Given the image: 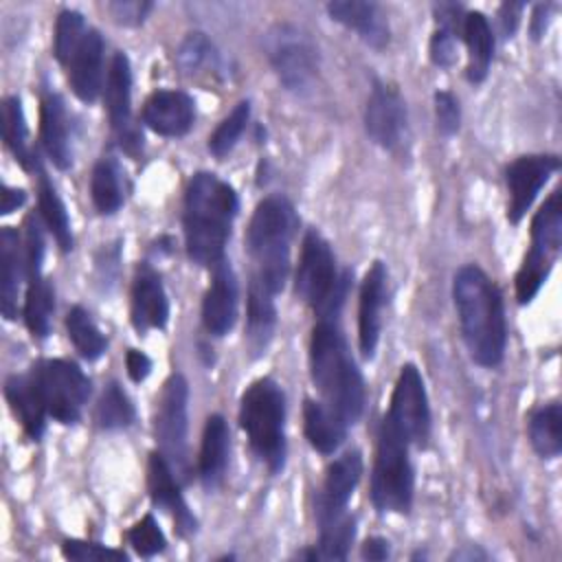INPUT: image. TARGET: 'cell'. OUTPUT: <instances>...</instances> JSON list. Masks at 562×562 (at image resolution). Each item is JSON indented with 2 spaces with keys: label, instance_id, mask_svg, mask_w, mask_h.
<instances>
[{
  "label": "cell",
  "instance_id": "obj_3",
  "mask_svg": "<svg viewBox=\"0 0 562 562\" xmlns=\"http://www.w3.org/2000/svg\"><path fill=\"white\" fill-rule=\"evenodd\" d=\"M310 373L323 404L347 426L356 424L364 408V380L336 318H318L312 329Z\"/></svg>",
  "mask_w": 562,
  "mask_h": 562
},
{
  "label": "cell",
  "instance_id": "obj_2",
  "mask_svg": "<svg viewBox=\"0 0 562 562\" xmlns=\"http://www.w3.org/2000/svg\"><path fill=\"white\" fill-rule=\"evenodd\" d=\"M237 213L235 189L211 171H198L184 193V246L198 266L213 268L224 257L231 224Z\"/></svg>",
  "mask_w": 562,
  "mask_h": 562
},
{
  "label": "cell",
  "instance_id": "obj_5",
  "mask_svg": "<svg viewBox=\"0 0 562 562\" xmlns=\"http://www.w3.org/2000/svg\"><path fill=\"white\" fill-rule=\"evenodd\" d=\"M239 424L252 452L277 474L285 465V395L272 378L255 380L241 395Z\"/></svg>",
  "mask_w": 562,
  "mask_h": 562
},
{
  "label": "cell",
  "instance_id": "obj_4",
  "mask_svg": "<svg viewBox=\"0 0 562 562\" xmlns=\"http://www.w3.org/2000/svg\"><path fill=\"white\" fill-rule=\"evenodd\" d=\"M296 213L283 195L261 200L246 231V248L255 263L252 279L261 281L270 292L283 290L290 268V244L296 231Z\"/></svg>",
  "mask_w": 562,
  "mask_h": 562
},
{
  "label": "cell",
  "instance_id": "obj_35",
  "mask_svg": "<svg viewBox=\"0 0 562 562\" xmlns=\"http://www.w3.org/2000/svg\"><path fill=\"white\" fill-rule=\"evenodd\" d=\"M37 202H40L42 220L46 222V226L53 233V237L59 244V248L64 252L72 250L75 239H72V231H70L68 211H66L61 198L57 195L53 182L42 171H40V182H37Z\"/></svg>",
  "mask_w": 562,
  "mask_h": 562
},
{
  "label": "cell",
  "instance_id": "obj_39",
  "mask_svg": "<svg viewBox=\"0 0 562 562\" xmlns=\"http://www.w3.org/2000/svg\"><path fill=\"white\" fill-rule=\"evenodd\" d=\"M97 422L105 430L127 428L134 422V406L116 382L103 389L101 400L97 404Z\"/></svg>",
  "mask_w": 562,
  "mask_h": 562
},
{
  "label": "cell",
  "instance_id": "obj_44",
  "mask_svg": "<svg viewBox=\"0 0 562 562\" xmlns=\"http://www.w3.org/2000/svg\"><path fill=\"white\" fill-rule=\"evenodd\" d=\"M435 116H437V127L443 136H452L459 132L461 110L452 92H446V90L435 92Z\"/></svg>",
  "mask_w": 562,
  "mask_h": 562
},
{
  "label": "cell",
  "instance_id": "obj_17",
  "mask_svg": "<svg viewBox=\"0 0 562 562\" xmlns=\"http://www.w3.org/2000/svg\"><path fill=\"white\" fill-rule=\"evenodd\" d=\"M169 318V301L160 274L149 266L140 263L132 283V325L138 334L149 329H162Z\"/></svg>",
  "mask_w": 562,
  "mask_h": 562
},
{
  "label": "cell",
  "instance_id": "obj_53",
  "mask_svg": "<svg viewBox=\"0 0 562 562\" xmlns=\"http://www.w3.org/2000/svg\"><path fill=\"white\" fill-rule=\"evenodd\" d=\"M485 558H487V553L481 551V549L474 547V544H470V547L459 549V551L452 553V560H485Z\"/></svg>",
  "mask_w": 562,
  "mask_h": 562
},
{
  "label": "cell",
  "instance_id": "obj_9",
  "mask_svg": "<svg viewBox=\"0 0 562 562\" xmlns=\"http://www.w3.org/2000/svg\"><path fill=\"white\" fill-rule=\"evenodd\" d=\"M31 375L42 395L46 413L53 419L75 424L81 417L83 404L90 395V380L79 364L61 358L40 360L31 369Z\"/></svg>",
  "mask_w": 562,
  "mask_h": 562
},
{
  "label": "cell",
  "instance_id": "obj_34",
  "mask_svg": "<svg viewBox=\"0 0 562 562\" xmlns=\"http://www.w3.org/2000/svg\"><path fill=\"white\" fill-rule=\"evenodd\" d=\"M55 312V290L42 274L29 279L24 299V323L35 338H46L50 331V318Z\"/></svg>",
  "mask_w": 562,
  "mask_h": 562
},
{
  "label": "cell",
  "instance_id": "obj_23",
  "mask_svg": "<svg viewBox=\"0 0 562 562\" xmlns=\"http://www.w3.org/2000/svg\"><path fill=\"white\" fill-rule=\"evenodd\" d=\"M327 13L338 24L356 31L358 37L369 46L384 48L389 44V20L375 2L338 0L327 4Z\"/></svg>",
  "mask_w": 562,
  "mask_h": 562
},
{
  "label": "cell",
  "instance_id": "obj_30",
  "mask_svg": "<svg viewBox=\"0 0 562 562\" xmlns=\"http://www.w3.org/2000/svg\"><path fill=\"white\" fill-rule=\"evenodd\" d=\"M303 419H305V437L323 454H331L340 448V443L347 437V424L323 402L305 400L303 406Z\"/></svg>",
  "mask_w": 562,
  "mask_h": 562
},
{
  "label": "cell",
  "instance_id": "obj_31",
  "mask_svg": "<svg viewBox=\"0 0 562 562\" xmlns=\"http://www.w3.org/2000/svg\"><path fill=\"white\" fill-rule=\"evenodd\" d=\"M437 15V31L430 40V59L439 68H450L457 59V44L463 31V7L441 2L435 4Z\"/></svg>",
  "mask_w": 562,
  "mask_h": 562
},
{
  "label": "cell",
  "instance_id": "obj_40",
  "mask_svg": "<svg viewBox=\"0 0 562 562\" xmlns=\"http://www.w3.org/2000/svg\"><path fill=\"white\" fill-rule=\"evenodd\" d=\"M86 24H83V18L79 11H72V9H64L59 15H57V22H55V46H53V53L57 57L59 64H70V59L75 57L77 48L81 46L83 37H86Z\"/></svg>",
  "mask_w": 562,
  "mask_h": 562
},
{
  "label": "cell",
  "instance_id": "obj_47",
  "mask_svg": "<svg viewBox=\"0 0 562 562\" xmlns=\"http://www.w3.org/2000/svg\"><path fill=\"white\" fill-rule=\"evenodd\" d=\"M44 257V237L37 226V222L29 220L26 222V235H24V259H26V274L37 277L40 274V263Z\"/></svg>",
  "mask_w": 562,
  "mask_h": 562
},
{
  "label": "cell",
  "instance_id": "obj_28",
  "mask_svg": "<svg viewBox=\"0 0 562 562\" xmlns=\"http://www.w3.org/2000/svg\"><path fill=\"white\" fill-rule=\"evenodd\" d=\"M274 292H270L261 281L250 277L248 285V321H246V338L250 351L257 356L266 351L268 342L272 340L274 325H277V307H274Z\"/></svg>",
  "mask_w": 562,
  "mask_h": 562
},
{
  "label": "cell",
  "instance_id": "obj_20",
  "mask_svg": "<svg viewBox=\"0 0 562 562\" xmlns=\"http://www.w3.org/2000/svg\"><path fill=\"white\" fill-rule=\"evenodd\" d=\"M147 485H149V496L154 505L162 512H167L180 536H191L198 529V520L191 514L189 505L184 503L180 487L173 479V470L169 461L162 457V452H154L149 457V470H147Z\"/></svg>",
  "mask_w": 562,
  "mask_h": 562
},
{
  "label": "cell",
  "instance_id": "obj_49",
  "mask_svg": "<svg viewBox=\"0 0 562 562\" xmlns=\"http://www.w3.org/2000/svg\"><path fill=\"white\" fill-rule=\"evenodd\" d=\"M525 9L522 2H505L498 11V22H501V31L505 37H512L516 33L518 20H520V11Z\"/></svg>",
  "mask_w": 562,
  "mask_h": 562
},
{
  "label": "cell",
  "instance_id": "obj_33",
  "mask_svg": "<svg viewBox=\"0 0 562 562\" xmlns=\"http://www.w3.org/2000/svg\"><path fill=\"white\" fill-rule=\"evenodd\" d=\"M92 204L101 215H112L123 204V176L114 158H101L90 178Z\"/></svg>",
  "mask_w": 562,
  "mask_h": 562
},
{
  "label": "cell",
  "instance_id": "obj_1",
  "mask_svg": "<svg viewBox=\"0 0 562 562\" xmlns=\"http://www.w3.org/2000/svg\"><path fill=\"white\" fill-rule=\"evenodd\" d=\"M452 299L472 360L481 367H496L507 345L503 296L496 283L479 266H463L454 274Z\"/></svg>",
  "mask_w": 562,
  "mask_h": 562
},
{
  "label": "cell",
  "instance_id": "obj_29",
  "mask_svg": "<svg viewBox=\"0 0 562 562\" xmlns=\"http://www.w3.org/2000/svg\"><path fill=\"white\" fill-rule=\"evenodd\" d=\"M461 35L468 46L465 75L472 83H481L487 77L492 55H494V35H492L487 18L481 11L465 13Z\"/></svg>",
  "mask_w": 562,
  "mask_h": 562
},
{
  "label": "cell",
  "instance_id": "obj_36",
  "mask_svg": "<svg viewBox=\"0 0 562 562\" xmlns=\"http://www.w3.org/2000/svg\"><path fill=\"white\" fill-rule=\"evenodd\" d=\"M2 136L7 147L22 162V167H37L35 154L29 145V127L24 121L20 97H7L2 103Z\"/></svg>",
  "mask_w": 562,
  "mask_h": 562
},
{
  "label": "cell",
  "instance_id": "obj_8",
  "mask_svg": "<svg viewBox=\"0 0 562 562\" xmlns=\"http://www.w3.org/2000/svg\"><path fill=\"white\" fill-rule=\"evenodd\" d=\"M562 246V193L555 189L531 222V248L516 274V299L529 303L547 281Z\"/></svg>",
  "mask_w": 562,
  "mask_h": 562
},
{
  "label": "cell",
  "instance_id": "obj_50",
  "mask_svg": "<svg viewBox=\"0 0 562 562\" xmlns=\"http://www.w3.org/2000/svg\"><path fill=\"white\" fill-rule=\"evenodd\" d=\"M389 553H391L389 540L378 538V536L367 538V540H364V544H362V549H360V555H362L364 560H371V562L386 560V558H389Z\"/></svg>",
  "mask_w": 562,
  "mask_h": 562
},
{
  "label": "cell",
  "instance_id": "obj_43",
  "mask_svg": "<svg viewBox=\"0 0 562 562\" xmlns=\"http://www.w3.org/2000/svg\"><path fill=\"white\" fill-rule=\"evenodd\" d=\"M127 540L134 547V551L143 558H151L156 553H160L167 544L165 533L160 531L156 518L151 514H145L138 522H134L127 531Z\"/></svg>",
  "mask_w": 562,
  "mask_h": 562
},
{
  "label": "cell",
  "instance_id": "obj_15",
  "mask_svg": "<svg viewBox=\"0 0 562 562\" xmlns=\"http://www.w3.org/2000/svg\"><path fill=\"white\" fill-rule=\"evenodd\" d=\"M105 108L112 132L121 147L134 154L140 147V136L132 125V68L125 53H116L105 77Z\"/></svg>",
  "mask_w": 562,
  "mask_h": 562
},
{
  "label": "cell",
  "instance_id": "obj_24",
  "mask_svg": "<svg viewBox=\"0 0 562 562\" xmlns=\"http://www.w3.org/2000/svg\"><path fill=\"white\" fill-rule=\"evenodd\" d=\"M68 68H70L72 92L83 103H92L99 97L101 81H103V37L99 31L88 29Z\"/></svg>",
  "mask_w": 562,
  "mask_h": 562
},
{
  "label": "cell",
  "instance_id": "obj_11",
  "mask_svg": "<svg viewBox=\"0 0 562 562\" xmlns=\"http://www.w3.org/2000/svg\"><path fill=\"white\" fill-rule=\"evenodd\" d=\"M187 404L189 386L180 373H173L160 393L156 411V439L171 470L182 479L189 476V443H187Z\"/></svg>",
  "mask_w": 562,
  "mask_h": 562
},
{
  "label": "cell",
  "instance_id": "obj_45",
  "mask_svg": "<svg viewBox=\"0 0 562 562\" xmlns=\"http://www.w3.org/2000/svg\"><path fill=\"white\" fill-rule=\"evenodd\" d=\"M61 551L70 560H127L123 551L108 549L97 542H86V540H66L61 544Z\"/></svg>",
  "mask_w": 562,
  "mask_h": 562
},
{
  "label": "cell",
  "instance_id": "obj_21",
  "mask_svg": "<svg viewBox=\"0 0 562 562\" xmlns=\"http://www.w3.org/2000/svg\"><path fill=\"white\" fill-rule=\"evenodd\" d=\"M195 119L193 99L180 90H156L143 108L145 125L169 138L184 136Z\"/></svg>",
  "mask_w": 562,
  "mask_h": 562
},
{
  "label": "cell",
  "instance_id": "obj_10",
  "mask_svg": "<svg viewBox=\"0 0 562 562\" xmlns=\"http://www.w3.org/2000/svg\"><path fill=\"white\" fill-rule=\"evenodd\" d=\"M266 50L288 90L303 92L312 86L318 72V50L307 33L294 24H277L266 35Z\"/></svg>",
  "mask_w": 562,
  "mask_h": 562
},
{
  "label": "cell",
  "instance_id": "obj_38",
  "mask_svg": "<svg viewBox=\"0 0 562 562\" xmlns=\"http://www.w3.org/2000/svg\"><path fill=\"white\" fill-rule=\"evenodd\" d=\"M356 538V518L347 512L334 520L318 525V558L345 560Z\"/></svg>",
  "mask_w": 562,
  "mask_h": 562
},
{
  "label": "cell",
  "instance_id": "obj_41",
  "mask_svg": "<svg viewBox=\"0 0 562 562\" xmlns=\"http://www.w3.org/2000/svg\"><path fill=\"white\" fill-rule=\"evenodd\" d=\"M178 64L189 75L211 72L217 68V50L204 33H189L178 48Z\"/></svg>",
  "mask_w": 562,
  "mask_h": 562
},
{
  "label": "cell",
  "instance_id": "obj_26",
  "mask_svg": "<svg viewBox=\"0 0 562 562\" xmlns=\"http://www.w3.org/2000/svg\"><path fill=\"white\" fill-rule=\"evenodd\" d=\"M24 270L26 259L20 235L15 228L4 226L0 231V307L9 321L18 314V292Z\"/></svg>",
  "mask_w": 562,
  "mask_h": 562
},
{
  "label": "cell",
  "instance_id": "obj_19",
  "mask_svg": "<svg viewBox=\"0 0 562 562\" xmlns=\"http://www.w3.org/2000/svg\"><path fill=\"white\" fill-rule=\"evenodd\" d=\"M386 301V268L382 261H373L360 285V307H358V345L364 358H373L380 329H382V307Z\"/></svg>",
  "mask_w": 562,
  "mask_h": 562
},
{
  "label": "cell",
  "instance_id": "obj_13",
  "mask_svg": "<svg viewBox=\"0 0 562 562\" xmlns=\"http://www.w3.org/2000/svg\"><path fill=\"white\" fill-rule=\"evenodd\" d=\"M364 130L369 138L386 151L400 149L408 138V114L402 94L382 81L373 90L364 110Z\"/></svg>",
  "mask_w": 562,
  "mask_h": 562
},
{
  "label": "cell",
  "instance_id": "obj_7",
  "mask_svg": "<svg viewBox=\"0 0 562 562\" xmlns=\"http://www.w3.org/2000/svg\"><path fill=\"white\" fill-rule=\"evenodd\" d=\"M408 439L389 417L380 424L375 461L371 472V503L378 512L408 514L413 505V465L408 459Z\"/></svg>",
  "mask_w": 562,
  "mask_h": 562
},
{
  "label": "cell",
  "instance_id": "obj_6",
  "mask_svg": "<svg viewBox=\"0 0 562 562\" xmlns=\"http://www.w3.org/2000/svg\"><path fill=\"white\" fill-rule=\"evenodd\" d=\"M349 272L336 270V257L327 239L310 228L303 237L301 259L296 268V294L318 318H336L347 296Z\"/></svg>",
  "mask_w": 562,
  "mask_h": 562
},
{
  "label": "cell",
  "instance_id": "obj_51",
  "mask_svg": "<svg viewBox=\"0 0 562 562\" xmlns=\"http://www.w3.org/2000/svg\"><path fill=\"white\" fill-rule=\"evenodd\" d=\"M26 200V193L22 189H13L9 184H2V204H0V213L7 215L11 211H15L18 206H22Z\"/></svg>",
  "mask_w": 562,
  "mask_h": 562
},
{
  "label": "cell",
  "instance_id": "obj_42",
  "mask_svg": "<svg viewBox=\"0 0 562 562\" xmlns=\"http://www.w3.org/2000/svg\"><path fill=\"white\" fill-rule=\"evenodd\" d=\"M250 119V103L239 101L233 112L215 127V132L209 136V149L213 156L224 158L239 140V136L246 130V123Z\"/></svg>",
  "mask_w": 562,
  "mask_h": 562
},
{
  "label": "cell",
  "instance_id": "obj_52",
  "mask_svg": "<svg viewBox=\"0 0 562 562\" xmlns=\"http://www.w3.org/2000/svg\"><path fill=\"white\" fill-rule=\"evenodd\" d=\"M549 11H551V4H538L533 9V18H531V37L533 40H540L547 31V22H549Z\"/></svg>",
  "mask_w": 562,
  "mask_h": 562
},
{
  "label": "cell",
  "instance_id": "obj_16",
  "mask_svg": "<svg viewBox=\"0 0 562 562\" xmlns=\"http://www.w3.org/2000/svg\"><path fill=\"white\" fill-rule=\"evenodd\" d=\"M362 476V454L360 450H349L340 454L325 474V481L316 496V520L327 522L347 514V503Z\"/></svg>",
  "mask_w": 562,
  "mask_h": 562
},
{
  "label": "cell",
  "instance_id": "obj_27",
  "mask_svg": "<svg viewBox=\"0 0 562 562\" xmlns=\"http://www.w3.org/2000/svg\"><path fill=\"white\" fill-rule=\"evenodd\" d=\"M7 402L13 411V415L20 419L22 428L29 437L40 439L44 432V419H46V406L42 402V395L35 386L33 375H11L4 384Z\"/></svg>",
  "mask_w": 562,
  "mask_h": 562
},
{
  "label": "cell",
  "instance_id": "obj_48",
  "mask_svg": "<svg viewBox=\"0 0 562 562\" xmlns=\"http://www.w3.org/2000/svg\"><path fill=\"white\" fill-rule=\"evenodd\" d=\"M125 367H127V375H130L134 382H143V380L149 375L151 360H149L143 351L130 349L127 356H125Z\"/></svg>",
  "mask_w": 562,
  "mask_h": 562
},
{
  "label": "cell",
  "instance_id": "obj_32",
  "mask_svg": "<svg viewBox=\"0 0 562 562\" xmlns=\"http://www.w3.org/2000/svg\"><path fill=\"white\" fill-rule=\"evenodd\" d=\"M529 441L542 459H555L562 452V408L558 402L538 406L529 417Z\"/></svg>",
  "mask_w": 562,
  "mask_h": 562
},
{
  "label": "cell",
  "instance_id": "obj_18",
  "mask_svg": "<svg viewBox=\"0 0 562 562\" xmlns=\"http://www.w3.org/2000/svg\"><path fill=\"white\" fill-rule=\"evenodd\" d=\"M237 277L226 259L213 266V279L202 303V323L209 334L224 336L237 318Z\"/></svg>",
  "mask_w": 562,
  "mask_h": 562
},
{
  "label": "cell",
  "instance_id": "obj_14",
  "mask_svg": "<svg viewBox=\"0 0 562 562\" xmlns=\"http://www.w3.org/2000/svg\"><path fill=\"white\" fill-rule=\"evenodd\" d=\"M558 169H560V158L553 154L520 156L507 167L505 171V182L509 191L507 220L512 224H518L522 220V215L536 200L538 191Z\"/></svg>",
  "mask_w": 562,
  "mask_h": 562
},
{
  "label": "cell",
  "instance_id": "obj_25",
  "mask_svg": "<svg viewBox=\"0 0 562 562\" xmlns=\"http://www.w3.org/2000/svg\"><path fill=\"white\" fill-rule=\"evenodd\" d=\"M228 448H231V435L224 417L211 415L204 424L202 448L198 459V474L206 490H215L222 485L228 468Z\"/></svg>",
  "mask_w": 562,
  "mask_h": 562
},
{
  "label": "cell",
  "instance_id": "obj_22",
  "mask_svg": "<svg viewBox=\"0 0 562 562\" xmlns=\"http://www.w3.org/2000/svg\"><path fill=\"white\" fill-rule=\"evenodd\" d=\"M40 138L42 147L57 169H68L72 165V143L70 123L64 99L55 92H46L40 110Z\"/></svg>",
  "mask_w": 562,
  "mask_h": 562
},
{
  "label": "cell",
  "instance_id": "obj_12",
  "mask_svg": "<svg viewBox=\"0 0 562 562\" xmlns=\"http://www.w3.org/2000/svg\"><path fill=\"white\" fill-rule=\"evenodd\" d=\"M386 417L408 439V443L424 446L428 441L430 437L428 395L417 367L411 362L400 369Z\"/></svg>",
  "mask_w": 562,
  "mask_h": 562
},
{
  "label": "cell",
  "instance_id": "obj_37",
  "mask_svg": "<svg viewBox=\"0 0 562 562\" xmlns=\"http://www.w3.org/2000/svg\"><path fill=\"white\" fill-rule=\"evenodd\" d=\"M66 329H68V338L72 340L75 349L86 358V360H97L103 356L108 340L101 334V329L97 327V323L92 321V316L75 305L68 316H66Z\"/></svg>",
  "mask_w": 562,
  "mask_h": 562
},
{
  "label": "cell",
  "instance_id": "obj_46",
  "mask_svg": "<svg viewBox=\"0 0 562 562\" xmlns=\"http://www.w3.org/2000/svg\"><path fill=\"white\" fill-rule=\"evenodd\" d=\"M151 7L154 4L145 2V0H119V2L105 4L110 15L114 18V22H119L123 26H138L147 18Z\"/></svg>",
  "mask_w": 562,
  "mask_h": 562
}]
</instances>
